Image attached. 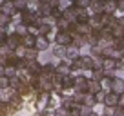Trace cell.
Listing matches in <instances>:
<instances>
[{"instance_id":"1","label":"cell","mask_w":124,"mask_h":116,"mask_svg":"<svg viewBox=\"0 0 124 116\" xmlns=\"http://www.w3.org/2000/svg\"><path fill=\"white\" fill-rule=\"evenodd\" d=\"M57 42L58 45H68V44H71V35L68 31H62L57 35Z\"/></svg>"},{"instance_id":"2","label":"cell","mask_w":124,"mask_h":116,"mask_svg":"<svg viewBox=\"0 0 124 116\" xmlns=\"http://www.w3.org/2000/svg\"><path fill=\"white\" fill-rule=\"evenodd\" d=\"M111 87H113V93H124V80H113L111 82Z\"/></svg>"},{"instance_id":"3","label":"cell","mask_w":124,"mask_h":116,"mask_svg":"<svg viewBox=\"0 0 124 116\" xmlns=\"http://www.w3.org/2000/svg\"><path fill=\"white\" fill-rule=\"evenodd\" d=\"M35 45H37V49H47V36H40V38H37L35 40Z\"/></svg>"},{"instance_id":"4","label":"cell","mask_w":124,"mask_h":116,"mask_svg":"<svg viewBox=\"0 0 124 116\" xmlns=\"http://www.w3.org/2000/svg\"><path fill=\"white\" fill-rule=\"evenodd\" d=\"M104 100H106V105H115L117 100H119V96H117V93H111V94H108V96H104Z\"/></svg>"},{"instance_id":"5","label":"cell","mask_w":124,"mask_h":116,"mask_svg":"<svg viewBox=\"0 0 124 116\" xmlns=\"http://www.w3.org/2000/svg\"><path fill=\"white\" fill-rule=\"evenodd\" d=\"M22 45H24V47H33V45H35V38H33V36H29V35L24 36V38H22Z\"/></svg>"},{"instance_id":"6","label":"cell","mask_w":124,"mask_h":116,"mask_svg":"<svg viewBox=\"0 0 124 116\" xmlns=\"http://www.w3.org/2000/svg\"><path fill=\"white\" fill-rule=\"evenodd\" d=\"M86 85L89 87L91 93H97V91H99V84H97V82H86Z\"/></svg>"},{"instance_id":"7","label":"cell","mask_w":124,"mask_h":116,"mask_svg":"<svg viewBox=\"0 0 124 116\" xmlns=\"http://www.w3.org/2000/svg\"><path fill=\"white\" fill-rule=\"evenodd\" d=\"M102 65H104L106 69H111V67H115V62H113V60H109V58H106L104 62H102Z\"/></svg>"},{"instance_id":"8","label":"cell","mask_w":124,"mask_h":116,"mask_svg":"<svg viewBox=\"0 0 124 116\" xmlns=\"http://www.w3.org/2000/svg\"><path fill=\"white\" fill-rule=\"evenodd\" d=\"M93 0H77V6L78 7H86V6H89Z\"/></svg>"},{"instance_id":"9","label":"cell","mask_w":124,"mask_h":116,"mask_svg":"<svg viewBox=\"0 0 124 116\" xmlns=\"http://www.w3.org/2000/svg\"><path fill=\"white\" fill-rule=\"evenodd\" d=\"M53 53L57 54V56H60V54H64V45H57V47H55V49H53Z\"/></svg>"},{"instance_id":"10","label":"cell","mask_w":124,"mask_h":116,"mask_svg":"<svg viewBox=\"0 0 124 116\" xmlns=\"http://www.w3.org/2000/svg\"><path fill=\"white\" fill-rule=\"evenodd\" d=\"M8 84H9L8 76H6V78H0V89H6V87H8Z\"/></svg>"},{"instance_id":"11","label":"cell","mask_w":124,"mask_h":116,"mask_svg":"<svg viewBox=\"0 0 124 116\" xmlns=\"http://www.w3.org/2000/svg\"><path fill=\"white\" fill-rule=\"evenodd\" d=\"M120 105H124V93H122V96H120Z\"/></svg>"},{"instance_id":"12","label":"cell","mask_w":124,"mask_h":116,"mask_svg":"<svg viewBox=\"0 0 124 116\" xmlns=\"http://www.w3.org/2000/svg\"><path fill=\"white\" fill-rule=\"evenodd\" d=\"M4 2H6V0H0V4H4Z\"/></svg>"},{"instance_id":"13","label":"cell","mask_w":124,"mask_h":116,"mask_svg":"<svg viewBox=\"0 0 124 116\" xmlns=\"http://www.w3.org/2000/svg\"><path fill=\"white\" fill-rule=\"evenodd\" d=\"M89 116H95V114H89Z\"/></svg>"}]
</instances>
